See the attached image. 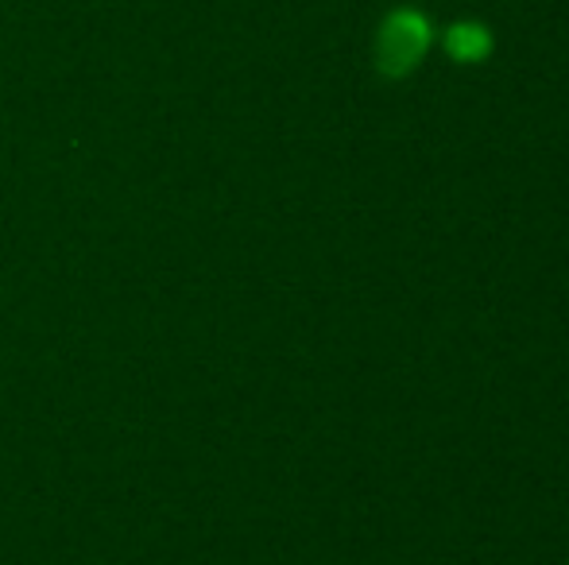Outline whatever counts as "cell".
<instances>
[{
  "mask_svg": "<svg viewBox=\"0 0 569 565\" xmlns=\"http://www.w3.org/2000/svg\"><path fill=\"white\" fill-rule=\"evenodd\" d=\"M450 51L457 59H480L488 51V36L472 23H461V28L450 31Z\"/></svg>",
  "mask_w": 569,
  "mask_h": 565,
  "instance_id": "obj_2",
  "label": "cell"
},
{
  "mask_svg": "<svg viewBox=\"0 0 569 565\" xmlns=\"http://www.w3.org/2000/svg\"><path fill=\"white\" fill-rule=\"evenodd\" d=\"M430 28L419 12H396L380 31V43H376V59H380V70L391 78H403L415 70V62L427 51Z\"/></svg>",
  "mask_w": 569,
  "mask_h": 565,
  "instance_id": "obj_1",
  "label": "cell"
}]
</instances>
